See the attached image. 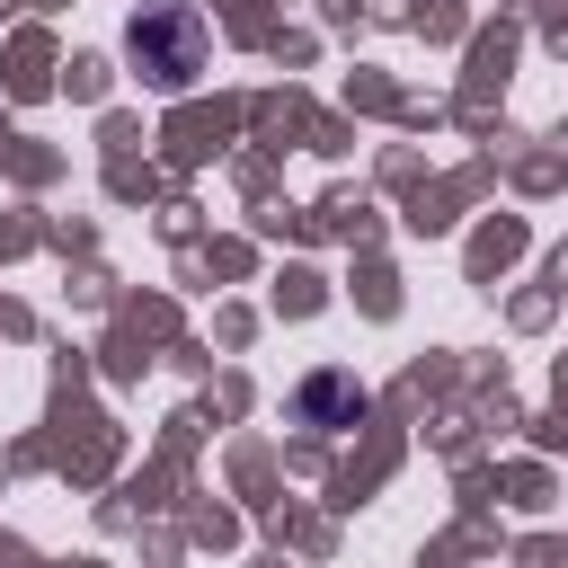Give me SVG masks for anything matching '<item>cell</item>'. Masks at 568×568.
Listing matches in <instances>:
<instances>
[{
    "label": "cell",
    "mask_w": 568,
    "mask_h": 568,
    "mask_svg": "<svg viewBox=\"0 0 568 568\" xmlns=\"http://www.w3.org/2000/svg\"><path fill=\"white\" fill-rule=\"evenodd\" d=\"M302 408H311V417H328V408H364V390H346V382H311Z\"/></svg>",
    "instance_id": "obj_1"
}]
</instances>
